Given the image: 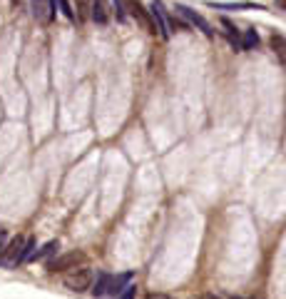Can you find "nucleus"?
Returning a JSON list of instances; mask_svg holds the SVG:
<instances>
[{
  "label": "nucleus",
  "mask_w": 286,
  "mask_h": 299,
  "mask_svg": "<svg viewBox=\"0 0 286 299\" xmlns=\"http://www.w3.org/2000/svg\"><path fill=\"white\" fill-rule=\"evenodd\" d=\"M201 299H222V297H217V294H204Z\"/></svg>",
  "instance_id": "nucleus-19"
},
{
  "label": "nucleus",
  "mask_w": 286,
  "mask_h": 299,
  "mask_svg": "<svg viewBox=\"0 0 286 299\" xmlns=\"http://www.w3.org/2000/svg\"><path fill=\"white\" fill-rule=\"evenodd\" d=\"M85 262V252H65L60 257H53L48 262V272L55 274V272H65V269H75Z\"/></svg>",
  "instance_id": "nucleus-2"
},
{
  "label": "nucleus",
  "mask_w": 286,
  "mask_h": 299,
  "mask_svg": "<svg viewBox=\"0 0 286 299\" xmlns=\"http://www.w3.org/2000/svg\"><path fill=\"white\" fill-rule=\"evenodd\" d=\"M130 279H132V274H130V272H127V274H119V277H112V284H110V292H107V294L119 297V294L125 292V287L130 284Z\"/></svg>",
  "instance_id": "nucleus-12"
},
{
  "label": "nucleus",
  "mask_w": 286,
  "mask_h": 299,
  "mask_svg": "<svg viewBox=\"0 0 286 299\" xmlns=\"http://www.w3.org/2000/svg\"><path fill=\"white\" fill-rule=\"evenodd\" d=\"M231 299H241V297H231Z\"/></svg>",
  "instance_id": "nucleus-20"
},
{
  "label": "nucleus",
  "mask_w": 286,
  "mask_h": 299,
  "mask_svg": "<svg viewBox=\"0 0 286 299\" xmlns=\"http://www.w3.org/2000/svg\"><path fill=\"white\" fill-rule=\"evenodd\" d=\"M5 242H8V232H5V230H0V252H3Z\"/></svg>",
  "instance_id": "nucleus-18"
},
{
  "label": "nucleus",
  "mask_w": 286,
  "mask_h": 299,
  "mask_svg": "<svg viewBox=\"0 0 286 299\" xmlns=\"http://www.w3.org/2000/svg\"><path fill=\"white\" fill-rule=\"evenodd\" d=\"M130 10H132V15L137 18L140 28H144L147 32H157V28H154V18H152V13H149V10H144L142 3L132 0V3H130Z\"/></svg>",
  "instance_id": "nucleus-6"
},
{
  "label": "nucleus",
  "mask_w": 286,
  "mask_h": 299,
  "mask_svg": "<svg viewBox=\"0 0 286 299\" xmlns=\"http://www.w3.org/2000/svg\"><path fill=\"white\" fill-rule=\"evenodd\" d=\"M57 10L67 18V20H75V10H72V5H70V0H57Z\"/></svg>",
  "instance_id": "nucleus-15"
},
{
  "label": "nucleus",
  "mask_w": 286,
  "mask_h": 299,
  "mask_svg": "<svg viewBox=\"0 0 286 299\" xmlns=\"http://www.w3.org/2000/svg\"><path fill=\"white\" fill-rule=\"evenodd\" d=\"M110 284H112V274L100 272V274H97V279H95V284L90 287V292H92L95 297H105V294L110 292Z\"/></svg>",
  "instance_id": "nucleus-9"
},
{
  "label": "nucleus",
  "mask_w": 286,
  "mask_h": 299,
  "mask_svg": "<svg viewBox=\"0 0 286 299\" xmlns=\"http://www.w3.org/2000/svg\"><path fill=\"white\" fill-rule=\"evenodd\" d=\"M95 282V272L87 267H75L67 277H65V287L70 292H87Z\"/></svg>",
  "instance_id": "nucleus-1"
},
{
  "label": "nucleus",
  "mask_w": 286,
  "mask_h": 299,
  "mask_svg": "<svg viewBox=\"0 0 286 299\" xmlns=\"http://www.w3.org/2000/svg\"><path fill=\"white\" fill-rule=\"evenodd\" d=\"M254 48H259V32L257 30H247L241 35V53L244 50H254Z\"/></svg>",
  "instance_id": "nucleus-13"
},
{
  "label": "nucleus",
  "mask_w": 286,
  "mask_h": 299,
  "mask_svg": "<svg viewBox=\"0 0 286 299\" xmlns=\"http://www.w3.org/2000/svg\"><path fill=\"white\" fill-rule=\"evenodd\" d=\"M112 8H114V15L119 23H127V10H125V0H112Z\"/></svg>",
  "instance_id": "nucleus-16"
},
{
  "label": "nucleus",
  "mask_w": 286,
  "mask_h": 299,
  "mask_svg": "<svg viewBox=\"0 0 286 299\" xmlns=\"http://www.w3.org/2000/svg\"><path fill=\"white\" fill-rule=\"evenodd\" d=\"M271 50L276 53V58L279 62L286 67V38L284 35H279V32H271Z\"/></svg>",
  "instance_id": "nucleus-10"
},
{
  "label": "nucleus",
  "mask_w": 286,
  "mask_h": 299,
  "mask_svg": "<svg viewBox=\"0 0 286 299\" xmlns=\"http://www.w3.org/2000/svg\"><path fill=\"white\" fill-rule=\"evenodd\" d=\"M207 5L214 10H264V5H259V3H214V0H209Z\"/></svg>",
  "instance_id": "nucleus-7"
},
{
  "label": "nucleus",
  "mask_w": 286,
  "mask_h": 299,
  "mask_svg": "<svg viewBox=\"0 0 286 299\" xmlns=\"http://www.w3.org/2000/svg\"><path fill=\"white\" fill-rule=\"evenodd\" d=\"M135 294H137V287H135V284H127L125 292H122L117 299H135Z\"/></svg>",
  "instance_id": "nucleus-17"
},
{
  "label": "nucleus",
  "mask_w": 286,
  "mask_h": 299,
  "mask_svg": "<svg viewBox=\"0 0 286 299\" xmlns=\"http://www.w3.org/2000/svg\"><path fill=\"white\" fill-rule=\"evenodd\" d=\"M57 247H60V242L57 239H50L48 244H43L37 252H32V257H30V262H40V259H45V257H50V254H55Z\"/></svg>",
  "instance_id": "nucleus-11"
},
{
  "label": "nucleus",
  "mask_w": 286,
  "mask_h": 299,
  "mask_svg": "<svg viewBox=\"0 0 286 299\" xmlns=\"http://www.w3.org/2000/svg\"><path fill=\"white\" fill-rule=\"evenodd\" d=\"M149 13H152V18H154V28L159 32V38L162 40H170V25H167V8H165V3L162 0H152L149 3Z\"/></svg>",
  "instance_id": "nucleus-4"
},
{
  "label": "nucleus",
  "mask_w": 286,
  "mask_h": 299,
  "mask_svg": "<svg viewBox=\"0 0 286 299\" xmlns=\"http://www.w3.org/2000/svg\"><path fill=\"white\" fill-rule=\"evenodd\" d=\"M32 249H35V239L28 237L23 242V249H20V257H18V265H23V262H30V257H32Z\"/></svg>",
  "instance_id": "nucleus-14"
},
{
  "label": "nucleus",
  "mask_w": 286,
  "mask_h": 299,
  "mask_svg": "<svg viewBox=\"0 0 286 299\" xmlns=\"http://www.w3.org/2000/svg\"><path fill=\"white\" fill-rule=\"evenodd\" d=\"M92 13V20L97 23V25H107L110 23V10H107V3L105 0H92V8H90Z\"/></svg>",
  "instance_id": "nucleus-8"
},
{
  "label": "nucleus",
  "mask_w": 286,
  "mask_h": 299,
  "mask_svg": "<svg viewBox=\"0 0 286 299\" xmlns=\"http://www.w3.org/2000/svg\"><path fill=\"white\" fill-rule=\"evenodd\" d=\"M23 237H15L10 242H5L3 252H0V265L3 267H18V257H20V249H23Z\"/></svg>",
  "instance_id": "nucleus-5"
},
{
  "label": "nucleus",
  "mask_w": 286,
  "mask_h": 299,
  "mask_svg": "<svg viewBox=\"0 0 286 299\" xmlns=\"http://www.w3.org/2000/svg\"><path fill=\"white\" fill-rule=\"evenodd\" d=\"M174 10H177V13H179L182 18H187V23H189L192 28L201 30V32H204L207 38H214V28H212V25H209V23H207V20L201 18L197 10H192V8H187V5H182V3H177V5H174Z\"/></svg>",
  "instance_id": "nucleus-3"
}]
</instances>
